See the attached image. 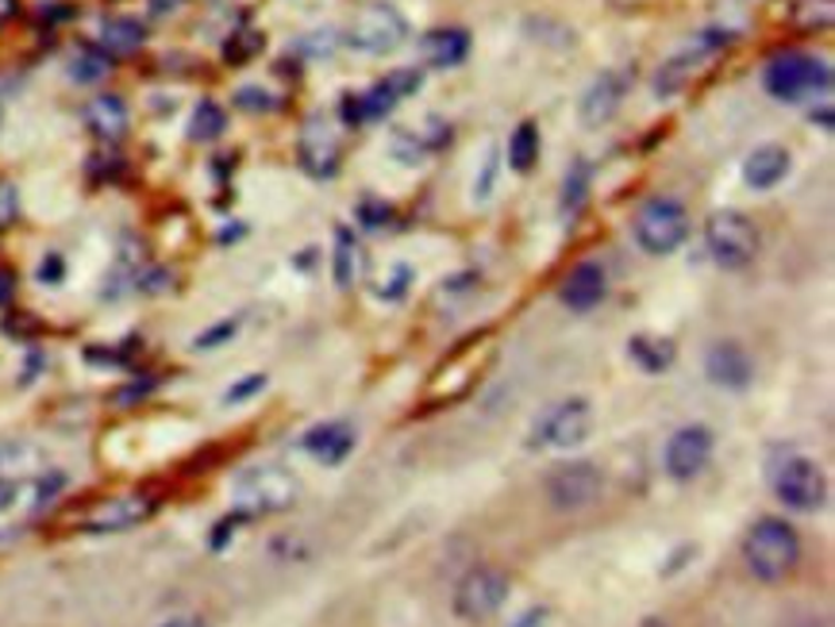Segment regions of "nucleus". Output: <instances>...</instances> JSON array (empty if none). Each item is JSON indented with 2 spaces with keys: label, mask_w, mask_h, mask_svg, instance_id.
Here are the masks:
<instances>
[{
  "label": "nucleus",
  "mask_w": 835,
  "mask_h": 627,
  "mask_svg": "<svg viewBox=\"0 0 835 627\" xmlns=\"http://www.w3.org/2000/svg\"><path fill=\"white\" fill-rule=\"evenodd\" d=\"M743 563L758 581H786L801 563V539L778 516H763L743 539Z\"/></svg>",
  "instance_id": "f257e3e1"
},
{
  "label": "nucleus",
  "mask_w": 835,
  "mask_h": 627,
  "mask_svg": "<svg viewBox=\"0 0 835 627\" xmlns=\"http://www.w3.org/2000/svg\"><path fill=\"white\" fill-rule=\"evenodd\" d=\"M763 86L774 100L797 104V100L828 93V89H832V66L821 62V58H813V54H801V50H786V54H778V58H771V62H766Z\"/></svg>",
  "instance_id": "f03ea898"
},
{
  "label": "nucleus",
  "mask_w": 835,
  "mask_h": 627,
  "mask_svg": "<svg viewBox=\"0 0 835 627\" xmlns=\"http://www.w3.org/2000/svg\"><path fill=\"white\" fill-rule=\"evenodd\" d=\"M705 247H708V255H713L716 266H724V270H743L758 250L755 223H750L743 212H736V208L713 212L705 223Z\"/></svg>",
  "instance_id": "7ed1b4c3"
},
{
  "label": "nucleus",
  "mask_w": 835,
  "mask_h": 627,
  "mask_svg": "<svg viewBox=\"0 0 835 627\" xmlns=\"http://www.w3.org/2000/svg\"><path fill=\"white\" fill-rule=\"evenodd\" d=\"M774 492L778 500L793 512H816L828 500V481H824V470L805 455H786L771 474Z\"/></svg>",
  "instance_id": "20e7f679"
},
{
  "label": "nucleus",
  "mask_w": 835,
  "mask_h": 627,
  "mask_svg": "<svg viewBox=\"0 0 835 627\" xmlns=\"http://www.w3.org/2000/svg\"><path fill=\"white\" fill-rule=\"evenodd\" d=\"M508 589H513V581H508L505 570H497V566H474L455 585V616L466 624L489 620V616H497L505 608Z\"/></svg>",
  "instance_id": "39448f33"
},
{
  "label": "nucleus",
  "mask_w": 835,
  "mask_h": 627,
  "mask_svg": "<svg viewBox=\"0 0 835 627\" xmlns=\"http://www.w3.org/2000/svg\"><path fill=\"white\" fill-rule=\"evenodd\" d=\"M689 236V216L678 200L655 197L636 216V242L647 255H674Z\"/></svg>",
  "instance_id": "423d86ee"
},
{
  "label": "nucleus",
  "mask_w": 835,
  "mask_h": 627,
  "mask_svg": "<svg viewBox=\"0 0 835 627\" xmlns=\"http://www.w3.org/2000/svg\"><path fill=\"white\" fill-rule=\"evenodd\" d=\"M405 39H408V20L394 4L362 8L347 31V43L362 50V54H386V50H397Z\"/></svg>",
  "instance_id": "0eeeda50"
},
{
  "label": "nucleus",
  "mask_w": 835,
  "mask_h": 627,
  "mask_svg": "<svg viewBox=\"0 0 835 627\" xmlns=\"http://www.w3.org/2000/svg\"><path fill=\"white\" fill-rule=\"evenodd\" d=\"M605 489V478L593 462H566L555 466V474L547 478V500L558 512H581Z\"/></svg>",
  "instance_id": "6e6552de"
},
{
  "label": "nucleus",
  "mask_w": 835,
  "mask_h": 627,
  "mask_svg": "<svg viewBox=\"0 0 835 627\" xmlns=\"http://www.w3.org/2000/svg\"><path fill=\"white\" fill-rule=\"evenodd\" d=\"M589 431H593L589 400L574 397V400L555 405L536 424V442H539V447H578V442L589 439Z\"/></svg>",
  "instance_id": "1a4fd4ad"
},
{
  "label": "nucleus",
  "mask_w": 835,
  "mask_h": 627,
  "mask_svg": "<svg viewBox=\"0 0 835 627\" xmlns=\"http://www.w3.org/2000/svg\"><path fill=\"white\" fill-rule=\"evenodd\" d=\"M239 512L258 516V512H281L297 500V481L281 470H250L239 481Z\"/></svg>",
  "instance_id": "9d476101"
},
{
  "label": "nucleus",
  "mask_w": 835,
  "mask_h": 627,
  "mask_svg": "<svg viewBox=\"0 0 835 627\" xmlns=\"http://www.w3.org/2000/svg\"><path fill=\"white\" fill-rule=\"evenodd\" d=\"M708 458H713V431L705 424H686L670 435L663 462L674 481H693L708 466Z\"/></svg>",
  "instance_id": "9b49d317"
},
{
  "label": "nucleus",
  "mask_w": 835,
  "mask_h": 627,
  "mask_svg": "<svg viewBox=\"0 0 835 627\" xmlns=\"http://www.w3.org/2000/svg\"><path fill=\"white\" fill-rule=\"evenodd\" d=\"M155 508H158V500L143 497V492H131V497H108L81 516V531H89V535L128 531V528H136V524L150 520Z\"/></svg>",
  "instance_id": "f8f14e48"
},
{
  "label": "nucleus",
  "mask_w": 835,
  "mask_h": 627,
  "mask_svg": "<svg viewBox=\"0 0 835 627\" xmlns=\"http://www.w3.org/2000/svg\"><path fill=\"white\" fill-rule=\"evenodd\" d=\"M632 81H636V73L632 70H605L600 78H593V86L581 93L578 100V116L586 128H600V123H608L616 112H620L624 97H628Z\"/></svg>",
  "instance_id": "ddd939ff"
},
{
  "label": "nucleus",
  "mask_w": 835,
  "mask_h": 627,
  "mask_svg": "<svg viewBox=\"0 0 835 627\" xmlns=\"http://www.w3.org/2000/svg\"><path fill=\"white\" fill-rule=\"evenodd\" d=\"M705 374L713 386L743 392L755 378V366H750V355L739 347V342H716L705 355Z\"/></svg>",
  "instance_id": "4468645a"
},
{
  "label": "nucleus",
  "mask_w": 835,
  "mask_h": 627,
  "mask_svg": "<svg viewBox=\"0 0 835 627\" xmlns=\"http://www.w3.org/2000/svg\"><path fill=\"white\" fill-rule=\"evenodd\" d=\"M300 447H305L320 466H339V462H347V455L355 450V428H350L347 420L316 424L312 431H305Z\"/></svg>",
  "instance_id": "2eb2a0df"
},
{
  "label": "nucleus",
  "mask_w": 835,
  "mask_h": 627,
  "mask_svg": "<svg viewBox=\"0 0 835 627\" xmlns=\"http://www.w3.org/2000/svg\"><path fill=\"white\" fill-rule=\"evenodd\" d=\"M300 166L312 178H331L339 170V143L320 120H312L300 136Z\"/></svg>",
  "instance_id": "dca6fc26"
},
{
  "label": "nucleus",
  "mask_w": 835,
  "mask_h": 627,
  "mask_svg": "<svg viewBox=\"0 0 835 627\" xmlns=\"http://www.w3.org/2000/svg\"><path fill=\"white\" fill-rule=\"evenodd\" d=\"M605 300V270L593 262H581L570 270V278L563 281V305L574 312H589Z\"/></svg>",
  "instance_id": "f3484780"
},
{
  "label": "nucleus",
  "mask_w": 835,
  "mask_h": 627,
  "mask_svg": "<svg viewBox=\"0 0 835 627\" xmlns=\"http://www.w3.org/2000/svg\"><path fill=\"white\" fill-rule=\"evenodd\" d=\"M786 173H789V150L774 143L750 150L747 162H743V181L750 189H774Z\"/></svg>",
  "instance_id": "a211bd4d"
},
{
  "label": "nucleus",
  "mask_w": 835,
  "mask_h": 627,
  "mask_svg": "<svg viewBox=\"0 0 835 627\" xmlns=\"http://www.w3.org/2000/svg\"><path fill=\"white\" fill-rule=\"evenodd\" d=\"M420 54H424V62L436 66V70H450V66L466 62V54H470V36H466L463 28L428 31V36L420 39Z\"/></svg>",
  "instance_id": "6ab92c4d"
},
{
  "label": "nucleus",
  "mask_w": 835,
  "mask_h": 627,
  "mask_svg": "<svg viewBox=\"0 0 835 627\" xmlns=\"http://www.w3.org/2000/svg\"><path fill=\"white\" fill-rule=\"evenodd\" d=\"M128 104H123L120 97H97L86 104V123L89 131H93L97 139H108V143H116V139H123V131H128Z\"/></svg>",
  "instance_id": "aec40b11"
},
{
  "label": "nucleus",
  "mask_w": 835,
  "mask_h": 627,
  "mask_svg": "<svg viewBox=\"0 0 835 627\" xmlns=\"http://www.w3.org/2000/svg\"><path fill=\"white\" fill-rule=\"evenodd\" d=\"M147 31L139 20H128V16H112V20L100 23V50L105 54H136L143 47Z\"/></svg>",
  "instance_id": "412c9836"
},
{
  "label": "nucleus",
  "mask_w": 835,
  "mask_h": 627,
  "mask_svg": "<svg viewBox=\"0 0 835 627\" xmlns=\"http://www.w3.org/2000/svg\"><path fill=\"white\" fill-rule=\"evenodd\" d=\"M628 355H632V362H636L639 370L663 374V370H670V366H674V342L658 339V336H636V339H628Z\"/></svg>",
  "instance_id": "4be33fe9"
},
{
  "label": "nucleus",
  "mask_w": 835,
  "mask_h": 627,
  "mask_svg": "<svg viewBox=\"0 0 835 627\" xmlns=\"http://www.w3.org/2000/svg\"><path fill=\"white\" fill-rule=\"evenodd\" d=\"M362 270H366L362 247H358V239L350 236L347 228H339V231H336V281H339L344 289H350L358 278H362Z\"/></svg>",
  "instance_id": "5701e85b"
},
{
  "label": "nucleus",
  "mask_w": 835,
  "mask_h": 627,
  "mask_svg": "<svg viewBox=\"0 0 835 627\" xmlns=\"http://www.w3.org/2000/svg\"><path fill=\"white\" fill-rule=\"evenodd\" d=\"M589 181H593V166L586 158H578V162L566 170V181H563V220H574V216L586 208Z\"/></svg>",
  "instance_id": "b1692460"
},
{
  "label": "nucleus",
  "mask_w": 835,
  "mask_h": 627,
  "mask_svg": "<svg viewBox=\"0 0 835 627\" xmlns=\"http://www.w3.org/2000/svg\"><path fill=\"white\" fill-rule=\"evenodd\" d=\"M508 162H513L516 173H528L539 162V128L531 120H524L508 139Z\"/></svg>",
  "instance_id": "393cba45"
},
{
  "label": "nucleus",
  "mask_w": 835,
  "mask_h": 627,
  "mask_svg": "<svg viewBox=\"0 0 835 627\" xmlns=\"http://www.w3.org/2000/svg\"><path fill=\"white\" fill-rule=\"evenodd\" d=\"M223 128H228V112L216 100H200L193 108V120H189V139L193 143H212V139L223 136Z\"/></svg>",
  "instance_id": "a878e982"
},
{
  "label": "nucleus",
  "mask_w": 835,
  "mask_h": 627,
  "mask_svg": "<svg viewBox=\"0 0 835 627\" xmlns=\"http://www.w3.org/2000/svg\"><path fill=\"white\" fill-rule=\"evenodd\" d=\"M108 70H112V62H108V54H105V50H97V47L78 50V54H73V62H70V78L81 81V86H97V81H105Z\"/></svg>",
  "instance_id": "bb28decb"
},
{
  "label": "nucleus",
  "mask_w": 835,
  "mask_h": 627,
  "mask_svg": "<svg viewBox=\"0 0 835 627\" xmlns=\"http://www.w3.org/2000/svg\"><path fill=\"white\" fill-rule=\"evenodd\" d=\"M394 104H397V97L389 93L381 81L374 89H366L362 97H358V112H362V120H386V116L394 112Z\"/></svg>",
  "instance_id": "cd10ccee"
},
{
  "label": "nucleus",
  "mask_w": 835,
  "mask_h": 627,
  "mask_svg": "<svg viewBox=\"0 0 835 627\" xmlns=\"http://www.w3.org/2000/svg\"><path fill=\"white\" fill-rule=\"evenodd\" d=\"M258 50H262V36H258V31H239V36L228 39L223 58H228V62H247V58H255Z\"/></svg>",
  "instance_id": "c85d7f7f"
},
{
  "label": "nucleus",
  "mask_w": 835,
  "mask_h": 627,
  "mask_svg": "<svg viewBox=\"0 0 835 627\" xmlns=\"http://www.w3.org/2000/svg\"><path fill=\"white\" fill-rule=\"evenodd\" d=\"M381 86H386L397 100H400V97H412L416 89L424 86V73H420V70H408V66H400V70L389 73V78L381 81Z\"/></svg>",
  "instance_id": "c756f323"
},
{
  "label": "nucleus",
  "mask_w": 835,
  "mask_h": 627,
  "mask_svg": "<svg viewBox=\"0 0 835 627\" xmlns=\"http://www.w3.org/2000/svg\"><path fill=\"white\" fill-rule=\"evenodd\" d=\"M424 139H416L412 131H397L394 136V155L400 158V162H408V166H420V158H424Z\"/></svg>",
  "instance_id": "7c9ffc66"
},
{
  "label": "nucleus",
  "mask_w": 835,
  "mask_h": 627,
  "mask_svg": "<svg viewBox=\"0 0 835 627\" xmlns=\"http://www.w3.org/2000/svg\"><path fill=\"white\" fill-rule=\"evenodd\" d=\"M358 220H362L370 231H381L389 220H394V212H389V205H381V200H362V205H358Z\"/></svg>",
  "instance_id": "2f4dec72"
},
{
  "label": "nucleus",
  "mask_w": 835,
  "mask_h": 627,
  "mask_svg": "<svg viewBox=\"0 0 835 627\" xmlns=\"http://www.w3.org/2000/svg\"><path fill=\"white\" fill-rule=\"evenodd\" d=\"M262 389H266V374H250V378H243L239 386H231L228 392H223V400H228V405H239V400L255 397V392H262Z\"/></svg>",
  "instance_id": "473e14b6"
},
{
  "label": "nucleus",
  "mask_w": 835,
  "mask_h": 627,
  "mask_svg": "<svg viewBox=\"0 0 835 627\" xmlns=\"http://www.w3.org/2000/svg\"><path fill=\"white\" fill-rule=\"evenodd\" d=\"M236 104L239 108H247V112H270V93L266 89H255V86H247V89H239L236 93Z\"/></svg>",
  "instance_id": "72a5a7b5"
},
{
  "label": "nucleus",
  "mask_w": 835,
  "mask_h": 627,
  "mask_svg": "<svg viewBox=\"0 0 835 627\" xmlns=\"http://www.w3.org/2000/svg\"><path fill=\"white\" fill-rule=\"evenodd\" d=\"M493 178H497V150L486 155V166H481V178L474 181V200H489L493 193Z\"/></svg>",
  "instance_id": "f704fd0d"
},
{
  "label": "nucleus",
  "mask_w": 835,
  "mask_h": 627,
  "mask_svg": "<svg viewBox=\"0 0 835 627\" xmlns=\"http://www.w3.org/2000/svg\"><path fill=\"white\" fill-rule=\"evenodd\" d=\"M300 50H305V54H316V58L331 54V50H336V31H316V36H308L305 43H300Z\"/></svg>",
  "instance_id": "c9c22d12"
},
{
  "label": "nucleus",
  "mask_w": 835,
  "mask_h": 627,
  "mask_svg": "<svg viewBox=\"0 0 835 627\" xmlns=\"http://www.w3.org/2000/svg\"><path fill=\"white\" fill-rule=\"evenodd\" d=\"M16 212H20V200H16V189L8 186V181H0V228H8V223L16 220Z\"/></svg>",
  "instance_id": "e433bc0d"
},
{
  "label": "nucleus",
  "mask_w": 835,
  "mask_h": 627,
  "mask_svg": "<svg viewBox=\"0 0 835 627\" xmlns=\"http://www.w3.org/2000/svg\"><path fill=\"white\" fill-rule=\"evenodd\" d=\"M236 328H239V324H236V320L220 324V328L205 331V336H200V339H197V347H200V350H212V347H216V342H223V339H231V336H236Z\"/></svg>",
  "instance_id": "4c0bfd02"
},
{
  "label": "nucleus",
  "mask_w": 835,
  "mask_h": 627,
  "mask_svg": "<svg viewBox=\"0 0 835 627\" xmlns=\"http://www.w3.org/2000/svg\"><path fill=\"white\" fill-rule=\"evenodd\" d=\"M62 270H66V266H62V258H58V255H50L47 262L39 266V278H43L47 286H54V281H62Z\"/></svg>",
  "instance_id": "58836bf2"
},
{
  "label": "nucleus",
  "mask_w": 835,
  "mask_h": 627,
  "mask_svg": "<svg viewBox=\"0 0 835 627\" xmlns=\"http://www.w3.org/2000/svg\"><path fill=\"white\" fill-rule=\"evenodd\" d=\"M339 116H344V123H362V112H358V97H344V104H339Z\"/></svg>",
  "instance_id": "ea45409f"
},
{
  "label": "nucleus",
  "mask_w": 835,
  "mask_h": 627,
  "mask_svg": "<svg viewBox=\"0 0 835 627\" xmlns=\"http://www.w3.org/2000/svg\"><path fill=\"white\" fill-rule=\"evenodd\" d=\"M543 620H547V608H528L513 627H543Z\"/></svg>",
  "instance_id": "a19ab883"
},
{
  "label": "nucleus",
  "mask_w": 835,
  "mask_h": 627,
  "mask_svg": "<svg viewBox=\"0 0 835 627\" xmlns=\"http://www.w3.org/2000/svg\"><path fill=\"white\" fill-rule=\"evenodd\" d=\"M12 292H16V278L8 270H0V305H8V300H12Z\"/></svg>",
  "instance_id": "79ce46f5"
},
{
  "label": "nucleus",
  "mask_w": 835,
  "mask_h": 627,
  "mask_svg": "<svg viewBox=\"0 0 835 627\" xmlns=\"http://www.w3.org/2000/svg\"><path fill=\"white\" fill-rule=\"evenodd\" d=\"M186 0H150V8H155L158 16H166V12H173V8H181Z\"/></svg>",
  "instance_id": "37998d69"
},
{
  "label": "nucleus",
  "mask_w": 835,
  "mask_h": 627,
  "mask_svg": "<svg viewBox=\"0 0 835 627\" xmlns=\"http://www.w3.org/2000/svg\"><path fill=\"white\" fill-rule=\"evenodd\" d=\"M16 8H20V0H0V23H8L16 16Z\"/></svg>",
  "instance_id": "c03bdc74"
},
{
  "label": "nucleus",
  "mask_w": 835,
  "mask_h": 627,
  "mask_svg": "<svg viewBox=\"0 0 835 627\" xmlns=\"http://www.w3.org/2000/svg\"><path fill=\"white\" fill-rule=\"evenodd\" d=\"M166 627H205V624H200V620H170Z\"/></svg>",
  "instance_id": "a18cd8bd"
}]
</instances>
